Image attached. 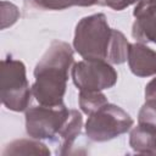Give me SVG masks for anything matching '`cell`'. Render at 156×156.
<instances>
[{
    "instance_id": "1",
    "label": "cell",
    "mask_w": 156,
    "mask_h": 156,
    "mask_svg": "<svg viewBox=\"0 0 156 156\" xmlns=\"http://www.w3.org/2000/svg\"><path fill=\"white\" fill-rule=\"evenodd\" d=\"M129 45L122 32L108 26L104 13L85 16L76 26L73 48L83 58L121 65L128 60Z\"/></svg>"
},
{
    "instance_id": "2",
    "label": "cell",
    "mask_w": 156,
    "mask_h": 156,
    "mask_svg": "<svg viewBox=\"0 0 156 156\" xmlns=\"http://www.w3.org/2000/svg\"><path fill=\"white\" fill-rule=\"evenodd\" d=\"M73 49L62 40H54L34 68L32 94L39 105H63L68 73L73 66Z\"/></svg>"
},
{
    "instance_id": "3",
    "label": "cell",
    "mask_w": 156,
    "mask_h": 156,
    "mask_svg": "<svg viewBox=\"0 0 156 156\" xmlns=\"http://www.w3.org/2000/svg\"><path fill=\"white\" fill-rule=\"evenodd\" d=\"M32 95L24 63L11 56L4 58L0 66V96L4 106L15 112L26 111Z\"/></svg>"
},
{
    "instance_id": "4",
    "label": "cell",
    "mask_w": 156,
    "mask_h": 156,
    "mask_svg": "<svg viewBox=\"0 0 156 156\" xmlns=\"http://www.w3.org/2000/svg\"><path fill=\"white\" fill-rule=\"evenodd\" d=\"M133 118L122 107L107 102L91 115L85 122L87 136L98 143L115 139L133 127Z\"/></svg>"
},
{
    "instance_id": "5",
    "label": "cell",
    "mask_w": 156,
    "mask_h": 156,
    "mask_svg": "<svg viewBox=\"0 0 156 156\" xmlns=\"http://www.w3.org/2000/svg\"><path fill=\"white\" fill-rule=\"evenodd\" d=\"M71 110L60 106H33L26 110V132L34 139L55 140L66 124Z\"/></svg>"
},
{
    "instance_id": "6",
    "label": "cell",
    "mask_w": 156,
    "mask_h": 156,
    "mask_svg": "<svg viewBox=\"0 0 156 156\" xmlns=\"http://www.w3.org/2000/svg\"><path fill=\"white\" fill-rule=\"evenodd\" d=\"M71 76L79 90H105L117 83L118 74L105 60L84 58L73 63Z\"/></svg>"
},
{
    "instance_id": "7",
    "label": "cell",
    "mask_w": 156,
    "mask_h": 156,
    "mask_svg": "<svg viewBox=\"0 0 156 156\" xmlns=\"http://www.w3.org/2000/svg\"><path fill=\"white\" fill-rule=\"evenodd\" d=\"M132 35L139 43L156 44V0H140L134 11Z\"/></svg>"
},
{
    "instance_id": "8",
    "label": "cell",
    "mask_w": 156,
    "mask_h": 156,
    "mask_svg": "<svg viewBox=\"0 0 156 156\" xmlns=\"http://www.w3.org/2000/svg\"><path fill=\"white\" fill-rule=\"evenodd\" d=\"M127 61L134 76L141 78L156 76V51L144 43H134L129 45Z\"/></svg>"
},
{
    "instance_id": "9",
    "label": "cell",
    "mask_w": 156,
    "mask_h": 156,
    "mask_svg": "<svg viewBox=\"0 0 156 156\" xmlns=\"http://www.w3.org/2000/svg\"><path fill=\"white\" fill-rule=\"evenodd\" d=\"M83 127V117L82 113L77 110H71L68 119L66 122V124L63 126V128L60 132V150L58 154L60 155H67L71 151V147L73 146L74 141L77 140V138L80 134Z\"/></svg>"
},
{
    "instance_id": "10",
    "label": "cell",
    "mask_w": 156,
    "mask_h": 156,
    "mask_svg": "<svg viewBox=\"0 0 156 156\" xmlns=\"http://www.w3.org/2000/svg\"><path fill=\"white\" fill-rule=\"evenodd\" d=\"M155 139H156V129L155 128L149 127L146 124L138 123V126L130 130L129 145L138 154L151 155Z\"/></svg>"
},
{
    "instance_id": "11",
    "label": "cell",
    "mask_w": 156,
    "mask_h": 156,
    "mask_svg": "<svg viewBox=\"0 0 156 156\" xmlns=\"http://www.w3.org/2000/svg\"><path fill=\"white\" fill-rule=\"evenodd\" d=\"M2 155L4 156H7V155H43V156H48V155H50V150L39 139H34V138L17 139L6 145Z\"/></svg>"
},
{
    "instance_id": "12",
    "label": "cell",
    "mask_w": 156,
    "mask_h": 156,
    "mask_svg": "<svg viewBox=\"0 0 156 156\" xmlns=\"http://www.w3.org/2000/svg\"><path fill=\"white\" fill-rule=\"evenodd\" d=\"M107 102V98L100 90H79V107L88 116Z\"/></svg>"
},
{
    "instance_id": "13",
    "label": "cell",
    "mask_w": 156,
    "mask_h": 156,
    "mask_svg": "<svg viewBox=\"0 0 156 156\" xmlns=\"http://www.w3.org/2000/svg\"><path fill=\"white\" fill-rule=\"evenodd\" d=\"M24 2L40 10H65L76 6L74 0H24Z\"/></svg>"
},
{
    "instance_id": "14",
    "label": "cell",
    "mask_w": 156,
    "mask_h": 156,
    "mask_svg": "<svg viewBox=\"0 0 156 156\" xmlns=\"http://www.w3.org/2000/svg\"><path fill=\"white\" fill-rule=\"evenodd\" d=\"M138 123L146 124L156 129V101L146 100L138 115Z\"/></svg>"
},
{
    "instance_id": "15",
    "label": "cell",
    "mask_w": 156,
    "mask_h": 156,
    "mask_svg": "<svg viewBox=\"0 0 156 156\" xmlns=\"http://www.w3.org/2000/svg\"><path fill=\"white\" fill-rule=\"evenodd\" d=\"M20 17V11L16 5L7 1H1V29L11 27Z\"/></svg>"
},
{
    "instance_id": "16",
    "label": "cell",
    "mask_w": 156,
    "mask_h": 156,
    "mask_svg": "<svg viewBox=\"0 0 156 156\" xmlns=\"http://www.w3.org/2000/svg\"><path fill=\"white\" fill-rule=\"evenodd\" d=\"M140 0H102L101 4L111 7L115 11H122L133 4H138Z\"/></svg>"
},
{
    "instance_id": "17",
    "label": "cell",
    "mask_w": 156,
    "mask_h": 156,
    "mask_svg": "<svg viewBox=\"0 0 156 156\" xmlns=\"http://www.w3.org/2000/svg\"><path fill=\"white\" fill-rule=\"evenodd\" d=\"M145 99L156 101V77L152 78L145 87Z\"/></svg>"
},
{
    "instance_id": "18",
    "label": "cell",
    "mask_w": 156,
    "mask_h": 156,
    "mask_svg": "<svg viewBox=\"0 0 156 156\" xmlns=\"http://www.w3.org/2000/svg\"><path fill=\"white\" fill-rule=\"evenodd\" d=\"M76 2V6H94L96 4H101L100 0H74Z\"/></svg>"
},
{
    "instance_id": "19",
    "label": "cell",
    "mask_w": 156,
    "mask_h": 156,
    "mask_svg": "<svg viewBox=\"0 0 156 156\" xmlns=\"http://www.w3.org/2000/svg\"><path fill=\"white\" fill-rule=\"evenodd\" d=\"M151 155H156V139H155V143H154V147H152Z\"/></svg>"
}]
</instances>
